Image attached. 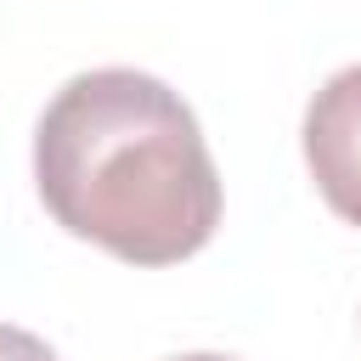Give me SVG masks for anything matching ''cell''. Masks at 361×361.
Instances as JSON below:
<instances>
[{
  "mask_svg": "<svg viewBox=\"0 0 361 361\" xmlns=\"http://www.w3.org/2000/svg\"><path fill=\"white\" fill-rule=\"evenodd\" d=\"M0 361H56V350H51L45 338H34L28 327L0 322Z\"/></svg>",
  "mask_w": 361,
  "mask_h": 361,
  "instance_id": "cell-3",
  "label": "cell"
},
{
  "mask_svg": "<svg viewBox=\"0 0 361 361\" xmlns=\"http://www.w3.org/2000/svg\"><path fill=\"white\" fill-rule=\"evenodd\" d=\"M51 220L124 265H180L220 226V169L192 107L152 73H73L34 124Z\"/></svg>",
  "mask_w": 361,
  "mask_h": 361,
  "instance_id": "cell-1",
  "label": "cell"
},
{
  "mask_svg": "<svg viewBox=\"0 0 361 361\" xmlns=\"http://www.w3.org/2000/svg\"><path fill=\"white\" fill-rule=\"evenodd\" d=\"M305 164L327 209L361 226V62L338 68L305 107Z\"/></svg>",
  "mask_w": 361,
  "mask_h": 361,
  "instance_id": "cell-2",
  "label": "cell"
},
{
  "mask_svg": "<svg viewBox=\"0 0 361 361\" xmlns=\"http://www.w3.org/2000/svg\"><path fill=\"white\" fill-rule=\"evenodd\" d=\"M175 361H237V355H214V350H192V355H175Z\"/></svg>",
  "mask_w": 361,
  "mask_h": 361,
  "instance_id": "cell-4",
  "label": "cell"
}]
</instances>
